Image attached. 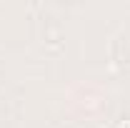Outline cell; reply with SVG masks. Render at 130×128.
I'll return each mask as SVG.
<instances>
[{
    "mask_svg": "<svg viewBox=\"0 0 130 128\" xmlns=\"http://www.w3.org/2000/svg\"><path fill=\"white\" fill-rule=\"evenodd\" d=\"M115 128H130V118H123V121H118V126Z\"/></svg>",
    "mask_w": 130,
    "mask_h": 128,
    "instance_id": "1",
    "label": "cell"
}]
</instances>
